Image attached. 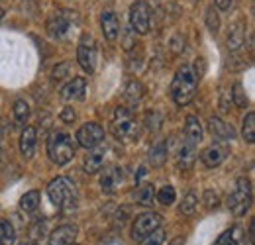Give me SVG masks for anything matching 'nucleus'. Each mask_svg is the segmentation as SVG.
<instances>
[{
  "label": "nucleus",
  "mask_w": 255,
  "mask_h": 245,
  "mask_svg": "<svg viewBox=\"0 0 255 245\" xmlns=\"http://www.w3.org/2000/svg\"><path fill=\"white\" fill-rule=\"evenodd\" d=\"M198 89V73L192 65H183L171 83V96L179 106H187L194 100V94Z\"/></svg>",
  "instance_id": "obj_1"
},
{
  "label": "nucleus",
  "mask_w": 255,
  "mask_h": 245,
  "mask_svg": "<svg viewBox=\"0 0 255 245\" xmlns=\"http://www.w3.org/2000/svg\"><path fill=\"white\" fill-rule=\"evenodd\" d=\"M47 196L57 210H73L77 206V188L67 177H57L47 184Z\"/></svg>",
  "instance_id": "obj_2"
},
{
  "label": "nucleus",
  "mask_w": 255,
  "mask_h": 245,
  "mask_svg": "<svg viewBox=\"0 0 255 245\" xmlns=\"http://www.w3.org/2000/svg\"><path fill=\"white\" fill-rule=\"evenodd\" d=\"M112 133L124 143H133L139 137V125L128 108H118L112 120Z\"/></svg>",
  "instance_id": "obj_3"
},
{
  "label": "nucleus",
  "mask_w": 255,
  "mask_h": 245,
  "mask_svg": "<svg viewBox=\"0 0 255 245\" xmlns=\"http://www.w3.org/2000/svg\"><path fill=\"white\" fill-rule=\"evenodd\" d=\"M47 155L51 157V161L55 165H67L69 161H73L75 157V147H73V139L69 133L65 131H55L49 135L47 139Z\"/></svg>",
  "instance_id": "obj_4"
},
{
  "label": "nucleus",
  "mask_w": 255,
  "mask_h": 245,
  "mask_svg": "<svg viewBox=\"0 0 255 245\" xmlns=\"http://www.w3.org/2000/svg\"><path fill=\"white\" fill-rule=\"evenodd\" d=\"M252 206V183L248 179H238L234 192L228 196V208L234 216H244Z\"/></svg>",
  "instance_id": "obj_5"
},
{
  "label": "nucleus",
  "mask_w": 255,
  "mask_h": 245,
  "mask_svg": "<svg viewBox=\"0 0 255 245\" xmlns=\"http://www.w3.org/2000/svg\"><path fill=\"white\" fill-rule=\"evenodd\" d=\"M151 24V8L145 0H135L129 6V26L135 33L145 35Z\"/></svg>",
  "instance_id": "obj_6"
},
{
  "label": "nucleus",
  "mask_w": 255,
  "mask_h": 245,
  "mask_svg": "<svg viewBox=\"0 0 255 245\" xmlns=\"http://www.w3.org/2000/svg\"><path fill=\"white\" fill-rule=\"evenodd\" d=\"M77 59L79 65L87 71V73H95L96 69V41L93 35L85 33L79 41V47H77Z\"/></svg>",
  "instance_id": "obj_7"
},
{
  "label": "nucleus",
  "mask_w": 255,
  "mask_h": 245,
  "mask_svg": "<svg viewBox=\"0 0 255 245\" xmlns=\"http://www.w3.org/2000/svg\"><path fill=\"white\" fill-rule=\"evenodd\" d=\"M161 218L157 212H145V214H139L135 218L133 226H131V238L141 242L145 236H149L151 232H155L157 228H161Z\"/></svg>",
  "instance_id": "obj_8"
},
{
  "label": "nucleus",
  "mask_w": 255,
  "mask_h": 245,
  "mask_svg": "<svg viewBox=\"0 0 255 245\" xmlns=\"http://www.w3.org/2000/svg\"><path fill=\"white\" fill-rule=\"evenodd\" d=\"M77 141H79L81 147L93 149V147L100 145V143L104 141V129L95 122L85 123V125H81L79 131H77Z\"/></svg>",
  "instance_id": "obj_9"
},
{
  "label": "nucleus",
  "mask_w": 255,
  "mask_h": 245,
  "mask_svg": "<svg viewBox=\"0 0 255 245\" xmlns=\"http://www.w3.org/2000/svg\"><path fill=\"white\" fill-rule=\"evenodd\" d=\"M122 181H124V171H122V167H108V169L100 175V188H102V192H106V194H114V192L120 188Z\"/></svg>",
  "instance_id": "obj_10"
},
{
  "label": "nucleus",
  "mask_w": 255,
  "mask_h": 245,
  "mask_svg": "<svg viewBox=\"0 0 255 245\" xmlns=\"http://www.w3.org/2000/svg\"><path fill=\"white\" fill-rule=\"evenodd\" d=\"M69 28H71V20H69V16L63 14V12H55L47 20V31H49L51 37L61 39V37H65L69 33Z\"/></svg>",
  "instance_id": "obj_11"
},
{
  "label": "nucleus",
  "mask_w": 255,
  "mask_h": 245,
  "mask_svg": "<svg viewBox=\"0 0 255 245\" xmlns=\"http://www.w3.org/2000/svg\"><path fill=\"white\" fill-rule=\"evenodd\" d=\"M87 92V79L83 77H75L73 81H69L61 91V98L71 102V100H83Z\"/></svg>",
  "instance_id": "obj_12"
},
{
  "label": "nucleus",
  "mask_w": 255,
  "mask_h": 245,
  "mask_svg": "<svg viewBox=\"0 0 255 245\" xmlns=\"http://www.w3.org/2000/svg\"><path fill=\"white\" fill-rule=\"evenodd\" d=\"M226 155H228V147L222 145V143H214V145H210V147H206V149L202 151L200 159H202V163H204L206 167L214 169V167L222 165V161L226 159Z\"/></svg>",
  "instance_id": "obj_13"
},
{
  "label": "nucleus",
  "mask_w": 255,
  "mask_h": 245,
  "mask_svg": "<svg viewBox=\"0 0 255 245\" xmlns=\"http://www.w3.org/2000/svg\"><path fill=\"white\" fill-rule=\"evenodd\" d=\"M100 26H102V33L108 41H116L118 35H120V20L114 12H102V18H100Z\"/></svg>",
  "instance_id": "obj_14"
},
{
  "label": "nucleus",
  "mask_w": 255,
  "mask_h": 245,
  "mask_svg": "<svg viewBox=\"0 0 255 245\" xmlns=\"http://www.w3.org/2000/svg\"><path fill=\"white\" fill-rule=\"evenodd\" d=\"M77 226H59L57 230L51 232L49 236V245H71L77 240Z\"/></svg>",
  "instance_id": "obj_15"
},
{
  "label": "nucleus",
  "mask_w": 255,
  "mask_h": 245,
  "mask_svg": "<svg viewBox=\"0 0 255 245\" xmlns=\"http://www.w3.org/2000/svg\"><path fill=\"white\" fill-rule=\"evenodd\" d=\"M104 155H106V147H102V143L93 147V151L87 155V159H85V171L89 175H95V173H98L104 167Z\"/></svg>",
  "instance_id": "obj_16"
},
{
  "label": "nucleus",
  "mask_w": 255,
  "mask_h": 245,
  "mask_svg": "<svg viewBox=\"0 0 255 245\" xmlns=\"http://www.w3.org/2000/svg\"><path fill=\"white\" fill-rule=\"evenodd\" d=\"M35 141H37V129L33 125H28L20 135V151L26 159L33 157L35 153Z\"/></svg>",
  "instance_id": "obj_17"
},
{
  "label": "nucleus",
  "mask_w": 255,
  "mask_h": 245,
  "mask_svg": "<svg viewBox=\"0 0 255 245\" xmlns=\"http://www.w3.org/2000/svg\"><path fill=\"white\" fill-rule=\"evenodd\" d=\"M194 161H196V145L191 143V141H185V143L181 145V149H179V157H177L179 169L189 171V169H192Z\"/></svg>",
  "instance_id": "obj_18"
},
{
  "label": "nucleus",
  "mask_w": 255,
  "mask_h": 245,
  "mask_svg": "<svg viewBox=\"0 0 255 245\" xmlns=\"http://www.w3.org/2000/svg\"><path fill=\"white\" fill-rule=\"evenodd\" d=\"M185 137H187V141H191L194 145L202 141L204 129H202V125H200L196 116H189L187 118V122H185Z\"/></svg>",
  "instance_id": "obj_19"
},
{
  "label": "nucleus",
  "mask_w": 255,
  "mask_h": 245,
  "mask_svg": "<svg viewBox=\"0 0 255 245\" xmlns=\"http://www.w3.org/2000/svg\"><path fill=\"white\" fill-rule=\"evenodd\" d=\"M210 131H212V135L218 137V139H234V137H236L232 125L224 123L220 118H210Z\"/></svg>",
  "instance_id": "obj_20"
},
{
  "label": "nucleus",
  "mask_w": 255,
  "mask_h": 245,
  "mask_svg": "<svg viewBox=\"0 0 255 245\" xmlns=\"http://www.w3.org/2000/svg\"><path fill=\"white\" fill-rule=\"evenodd\" d=\"M133 198H135V202H137L139 206H151V204H153V200H155L153 184H143V186H139V188L135 190Z\"/></svg>",
  "instance_id": "obj_21"
},
{
  "label": "nucleus",
  "mask_w": 255,
  "mask_h": 245,
  "mask_svg": "<svg viewBox=\"0 0 255 245\" xmlns=\"http://www.w3.org/2000/svg\"><path fill=\"white\" fill-rule=\"evenodd\" d=\"M214 245H244V232L240 228H234L230 232H224L222 236L216 240Z\"/></svg>",
  "instance_id": "obj_22"
},
{
  "label": "nucleus",
  "mask_w": 255,
  "mask_h": 245,
  "mask_svg": "<svg viewBox=\"0 0 255 245\" xmlns=\"http://www.w3.org/2000/svg\"><path fill=\"white\" fill-rule=\"evenodd\" d=\"M14 242H16V230H14V226L8 220L0 218V244L12 245Z\"/></svg>",
  "instance_id": "obj_23"
},
{
  "label": "nucleus",
  "mask_w": 255,
  "mask_h": 245,
  "mask_svg": "<svg viewBox=\"0 0 255 245\" xmlns=\"http://www.w3.org/2000/svg\"><path fill=\"white\" fill-rule=\"evenodd\" d=\"M37 206H39V192H37V190L26 192V194L22 196V200H20V208H22L24 212H35Z\"/></svg>",
  "instance_id": "obj_24"
},
{
  "label": "nucleus",
  "mask_w": 255,
  "mask_h": 245,
  "mask_svg": "<svg viewBox=\"0 0 255 245\" xmlns=\"http://www.w3.org/2000/svg\"><path fill=\"white\" fill-rule=\"evenodd\" d=\"M242 135L248 143H255V112H250L244 118V127H242Z\"/></svg>",
  "instance_id": "obj_25"
},
{
  "label": "nucleus",
  "mask_w": 255,
  "mask_h": 245,
  "mask_svg": "<svg viewBox=\"0 0 255 245\" xmlns=\"http://www.w3.org/2000/svg\"><path fill=\"white\" fill-rule=\"evenodd\" d=\"M28 118H30L28 102L26 100H16V104H14V120H16V123L22 125V123L28 122Z\"/></svg>",
  "instance_id": "obj_26"
},
{
  "label": "nucleus",
  "mask_w": 255,
  "mask_h": 245,
  "mask_svg": "<svg viewBox=\"0 0 255 245\" xmlns=\"http://www.w3.org/2000/svg\"><path fill=\"white\" fill-rule=\"evenodd\" d=\"M155 198L159 200V204H163V206H171V204L175 202V198H177V192H175V188H173V186L165 184V186H161L159 190H157Z\"/></svg>",
  "instance_id": "obj_27"
},
{
  "label": "nucleus",
  "mask_w": 255,
  "mask_h": 245,
  "mask_svg": "<svg viewBox=\"0 0 255 245\" xmlns=\"http://www.w3.org/2000/svg\"><path fill=\"white\" fill-rule=\"evenodd\" d=\"M143 87H141V83L139 81H129L126 87V100L129 102H139L141 100V96H143Z\"/></svg>",
  "instance_id": "obj_28"
},
{
  "label": "nucleus",
  "mask_w": 255,
  "mask_h": 245,
  "mask_svg": "<svg viewBox=\"0 0 255 245\" xmlns=\"http://www.w3.org/2000/svg\"><path fill=\"white\" fill-rule=\"evenodd\" d=\"M165 159H167V147H165V143H157L155 147H151V151H149V163L153 167H161L165 163Z\"/></svg>",
  "instance_id": "obj_29"
},
{
  "label": "nucleus",
  "mask_w": 255,
  "mask_h": 245,
  "mask_svg": "<svg viewBox=\"0 0 255 245\" xmlns=\"http://www.w3.org/2000/svg\"><path fill=\"white\" fill-rule=\"evenodd\" d=\"M198 206V196L194 192H189L185 198H183V204H181V214L183 216H192L194 210Z\"/></svg>",
  "instance_id": "obj_30"
},
{
  "label": "nucleus",
  "mask_w": 255,
  "mask_h": 245,
  "mask_svg": "<svg viewBox=\"0 0 255 245\" xmlns=\"http://www.w3.org/2000/svg\"><path fill=\"white\" fill-rule=\"evenodd\" d=\"M228 43H230L232 49L242 47V43H244V26H242V24H238V26L232 30L230 37H228Z\"/></svg>",
  "instance_id": "obj_31"
},
{
  "label": "nucleus",
  "mask_w": 255,
  "mask_h": 245,
  "mask_svg": "<svg viewBox=\"0 0 255 245\" xmlns=\"http://www.w3.org/2000/svg\"><path fill=\"white\" fill-rule=\"evenodd\" d=\"M232 98H234V102H236V106L238 108H246L248 106V96H246V91H244V87L240 85V83H236L234 85V91H232Z\"/></svg>",
  "instance_id": "obj_32"
},
{
  "label": "nucleus",
  "mask_w": 255,
  "mask_h": 245,
  "mask_svg": "<svg viewBox=\"0 0 255 245\" xmlns=\"http://www.w3.org/2000/svg\"><path fill=\"white\" fill-rule=\"evenodd\" d=\"M206 26H208L210 33H218L220 18H218V12L214 8H208V12H206Z\"/></svg>",
  "instance_id": "obj_33"
},
{
  "label": "nucleus",
  "mask_w": 255,
  "mask_h": 245,
  "mask_svg": "<svg viewBox=\"0 0 255 245\" xmlns=\"http://www.w3.org/2000/svg\"><path fill=\"white\" fill-rule=\"evenodd\" d=\"M163 244H165V232H161L159 228L141 240V245H163Z\"/></svg>",
  "instance_id": "obj_34"
},
{
  "label": "nucleus",
  "mask_w": 255,
  "mask_h": 245,
  "mask_svg": "<svg viewBox=\"0 0 255 245\" xmlns=\"http://www.w3.org/2000/svg\"><path fill=\"white\" fill-rule=\"evenodd\" d=\"M161 122H163V118H161V114H157V112H151V114L145 116V125H147L151 131H157L161 127Z\"/></svg>",
  "instance_id": "obj_35"
},
{
  "label": "nucleus",
  "mask_w": 255,
  "mask_h": 245,
  "mask_svg": "<svg viewBox=\"0 0 255 245\" xmlns=\"http://www.w3.org/2000/svg\"><path fill=\"white\" fill-rule=\"evenodd\" d=\"M30 234H32L33 240H37V238H41L43 234H45V222H37L35 226H33L32 230H30Z\"/></svg>",
  "instance_id": "obj_36"
},
{
  "label": "nucleus",
  "mask_w": 255,
  "mask_h": 245,
  "mask_svg": "<svg viewBox=\"0 0 255 245\" xmlns=\"http://www.w3.org/2000/svg\"><path fill=\"white\" fill-rule=\"evenodd\" d=\"M204 196H206V206H208V208H216V206H218V196H216L212 190H206Z\"/></svg>",
  "instance_id": "obj_37"
},
{
  "label": "nucleus",
  "mask_w": 255,
  "mask_h": 245,
  "mask_svg": "<svg viewBox=\"0 0 255 245\" xmlns=\"http://www.w3.org/2000/svg\"><path fill=\"white\" fill-rule=\"evenodd\" d=\"M61 120H63V122H67V123L75 122V120H77L75 110H73V108H65L63 112H61Z\"/></svg>",
  "instance_id": "obj_38"
},
{
  "label": "nucleus",
  "mask_w": 255,
  "mask_h": 245,
  "mask_svg": "<svg viewBox=\"0 0 255 245\" xmlns=\"http://www.w3.org/2000/svg\"><path fill=\"white\" fill-rule=\"evenodd\" d=\"M67 71H69V63H63L61 69H55V71H53V79H55V81H61V77H63Z\"/></svg>",
  "instance_id": "obj_39"
},
{
  "label": "nucleus",
  "mask_w": 255,
  "mask_h": 245,
  "mask_svg": "<svg viewBox=\"0 0 255 245\" xmlns=\"http://www.w3.org/2000/svg\"><path fill=\"white\" fill-rule=\"evenodd\" d=\"M214 2H216L218 10H230V6H232V0H214Z\"/></svg>",
  "instance_id": "obj_40"
},
{
  "label": "nucleus",
  "mask_w": 255,
  "mask_h": 245,
  "mask_svg": "<svg viewBox=\"0 0 255 245\" xmlns=\"http://www.w3.org/2000/svg\"><path fill=\"white\" fill-rule=\"evenodd\" d=\"M169 245H185V240H183V238H175Z\"/></svg>",
  "instance_id": "obj_41"
},
{
  "label": "nucleus",
  "mask_w": 255,
  "mask_h": 245,
  "mask_svg": "<svg viewBox=\"0 0 255 245\" xmlns=\"http://www.w3.org/2000/svg\"><path fill=\"white\" fill-rule=\"evenodd\" d=\"M2 18H4V10L0 8V20H2Z\"/></svg>",
  "instance_id": "obj_42"
},
{
  "label": "nucleus",
  "mask_w": 255,
  "mask_h": 245,
  "mask_svg": "<svg viewBox=\"0 0 255 245\" xmlns=\"http://www.w3.org/2000/svg\"><path fill=\"white\" fill-rule=\"evenodd\" d=\"M22 245H37V244H33V242H30V244H22Z\"/></svg>",
  "instance_id": "obj_43"
},
{
  "label": "nucleus",
  "mask_w": 255,
  "mask_h": 245,
  "mask_svg": "<svg viewBox=\"0 0 255 245\" xmlns=\"http://www.w3.org/2000/svg\"><path fill=\"white\" fill-rule=\"evenodd\" d=\"M71 245H75V244H71Z\"/></svg>",
  "instance_id": "obj_44"
}]
</instances>
